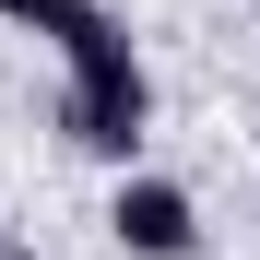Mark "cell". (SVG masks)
Here are the masks:
<instances>
[{
	"label": "cell",
	"mask_w": 260,
	"mask_h": 260,
	"mask_svg": "<svg viewBox=\"0 0 260 260\" xmlns=\"http://www.w3.org/2000/svg\"><path fill=\"white\" fill-rule=\"evenodd\" d=\"M59 130L83 154H107V166H130L142 154V130H154V83H142V59H130V36H118V12L107 24H83L71 48H59Z\"/></svg>",
	"instance_id": "1"
},
{
	"label": "cell",
	"mask_w": 260,
	"mask_h": 260,
	"mask_svg": "<svg viewBox=\"0 0 260 260\" xmlns=\"http://www.w3.org/2000/svg\"><path fill=\"white\" fill-rule=\"evenodd\" d=\"M107 237H118L130 260H201V201H189L178 178H142V166H130L118 201H107Z\"/></svg>",
	"instance_id": "2"
},
{
	"label": "cell",
	"mask_w": 260,
	"mask_h": 260,
	"mask_svg": "<svg viewBox=\"0 0 260 260\" xmlns=\"http://www.w3.org/2000/svg\"><path fill=\"white\" fill-rule=\"evenodd\" d=\"M0 24H24V36H48V48H71L83 24H107V0H0Z\"/></svg>",
	"instance_id": "3"
}]
</instances>
